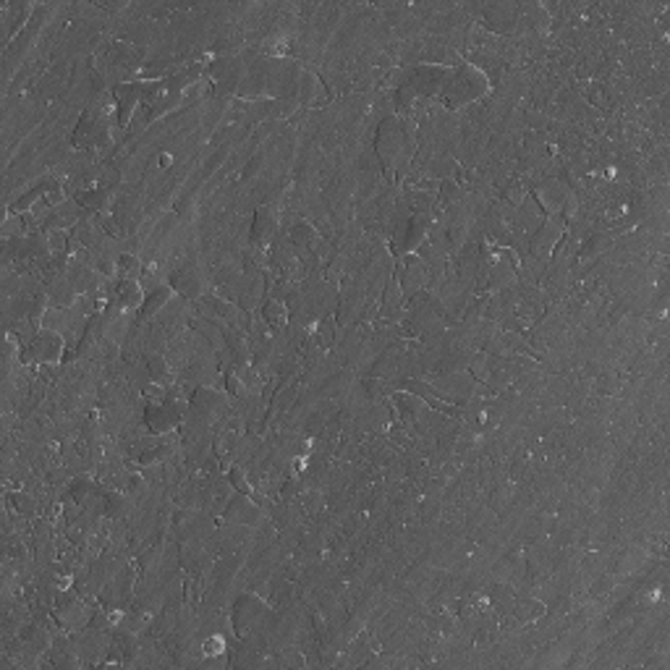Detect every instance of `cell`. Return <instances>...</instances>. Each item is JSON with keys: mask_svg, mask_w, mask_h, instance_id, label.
Segmentation results:
<instances>
[{"mask_svg": "<svg viewBox=\"0 0 670 670\" xmlns=\"http://www.w3.org/2000/svg\"><path fill=\"white\" fill-rule=\"evenodd\" d=\"M375 147H377V157L382 162V168L388 170V176L393 178V168H396L398 157L406 147V134H404V123L398 121L396 115H390L380 123L377 139H375Z\"/></svg>", "mask_w": 670, "mask_h": 670, "instance_id": "7a4b0ae2", "label": "cell"}, {"mask_svg": "<svg viewBox=\"0 0 670 670\" xmlns=\"http://www.w3.org/2000/svg\"><path fill=\"white\" fill-rule=\"evenodd\" d=\"M275 231H278V215L273 207H259L254 212V226H251V239L257 246H267L273 241Z\"/></svg>", "mask_w": 670, "mask_h": 670, "instance_id": "9c48e42d", "label": "cell"}, {"mask_svg": "<svg viewBox=\"0 0 670 670\" xmlns=\"http://www.w3.org/2000/svg\"><path fill=\"white\" fill-rule=\"evenodd\" d=\"M76 286L71 283V278H58L53 286H50V301H53V307L58 309H68L76 301Z\"/></svg>", "mask_w": 670, "mask_h": 670, "instance_id": "9a60e30c", "label": "cell"}, {"mask_svg": "<svg viewBox=\"0 0 670 670\" xmlns=\"http://www.w3.org/2000/svg\"><path fill=\"white\" fill-rule=\"evenodd\" d=\"M228 485L236 487V490H239L241 495H249L251 493V485H249V479H246V471H244L241 466L231 469V474H228Z\"/></svg>", "mask_w": 670, "mask_h": 670, "instance_id": "4316f807", "label": "cell"}, {"mask_svg": "<svg viewBox=\"0 0 670 670\" xmlns=\"http://www.w3.org/2000/svg\"><path fill=\"white\" fill-rule=\"evenodd\" d=\"M145 92H147V87L139 84V81H121V84L113 89V100H115V105H118V123H121L123 129H126L129 121L134 118V110L139 108Z\"/></svg>", "mask_w": 670, "mask_h": 670, "instance_id": "8992f818", "label": "cell"}, {"mask_svg": "<svg viewBox=\"0 0 670 670\" xmlns=\"http://www.w3.org/2000/svg\"><path fill=\"white\" fill-rule=\"evenodd\" d=\"M393 404L398 406V412L406 422L419 419V414L424 412V401L419 396H409V393H396L393 396Z\"/></svg>", "mask_w": 670, "mask_h": 670, "instance_id": "e0dca14e", "label": "cell"}, {"mask_svg": "<svg viewBox=\"0 0 670 670\" xmlns=\"http://www.w3.org/2000/svg\"><path fill=\"white\" fill-rule=\"evenodd\" d=\"M262 317L270 328H286L288 325V309L281 299H267L262 307Z\"/></svg>", "mask_w": 670, "mask_h": 670, "instance_id": "d6986e66", "label": "cell"}, {"mask_svg": "<svg viewBox=\"0 0 670 670\" xmlns=\"http://www.w3.org/2000/svg\"><path fill=\"white\" fill-rule=\"evenodd\" d=\"M139 270H142V262H139L134 251H123V254L115 257V273L121 275V281L123 278H137Z\"/></svg>", "mask_w": 670, "mask_h": 670, "instance_id": "ffe728a7", "label": "cell"}, {"mask_svg": "<svg viewBox=\"0 0 670 670\" xmlns=\"http://www.w3.org/2000/svg\"><path fill=\"white\" fill-rule=\"evenodd\" d=\"M73 223H79V210H76L73 204H66V207H58V210L53 212L48 228H56V226L68 228V226H73Z\"/></svg>", "mask_w": 670, "mask_h": 670, "instance_id": "d4e9b609", "label": "cell"}, {"mask_svg": "<svg viewBox=\"0 0 670 670\" xmlns=\"http://www.w3.org/2000/svg\"><path fill=\"white\" fill-rule=\"evenodd\" d=\"M265 613H267V605L257 595H244L234 605V613H231L236 634H239V637H246V634L265 618Z\"/></svg>", "mask_w": 670, "mask_h": 670, "instance_id": "5b68a950", "label": "cell"}, {"mask_svg": "<svg viewBox=\"0 0 670 670\" xmlns=\"http://www.w3.org/2000/svg\"><path fill=\"white\" fill-rule=\"evenodd\" d=\"M487 92H490L487 73L471 63H464L461 68L451 71L443 92H440V100H443L448 108H461V105L474 103V100H479V98H485Z\"/></svg>", "mask_w": 670, "mask_h": 670, "instance_id": "6da1fadb", "label": "cell"}, {"mask_svg": "<svg viewBox=\"0 0 670 670\" xmlns=\"http://www.w3.org/2000/svg\"><path fill=\"white\" fill-rule=\"evenodd\" d=\"M63 335L58 330L42 328L34 333L32 343H26L24 348V362H42V364H56L63 356Z\"/></svg>", "mask_w": 670, "mask_h": 670, "instance_id": "3957f363", "label": "cell"}, {"mask_svg": "<svg viewBox=\"0 0 670 670\" xmlns=\"http://www.w3.org/2000/svg\"><path fill=\"white\" fill-rule=\"evenodd\" d=\"M516 6H487L485 16H487V26H493L495 32H513L516 29Z\"/></svg>", "mask_w": 670, "mask_h": 670, "instance_id": "4fadbf2b", "label": "cell"}, {"mask_svg": "<svg viewBox=\"0 0 670 670\" xmlns=\"http://www.w3.org/2000/svg\"><path fill=\"white\" fill-rule=\"evenodd\" d=\"M427 278H429L427 265L419 257H409L404 262V273H401V291L412 296L414 291H419L422 286L427 283Z\"/></svg>", "mask_w": 670, "mask_h": 670, "instance_id": "30bf717a", "label": "cell"}, {"mask_svg": "<svg viewBox=\"0 0 670 670\" xmlns=\"http://www.w3.org/2000/svg\"><path fill=\"white\" fill-rule=\"evenodd\" d=\"M115 299H118V307L123 312H131V309H139L145 304V293H142V286H139L137 278H123L115 288Z\"/></svg>", "mask_w": 670, "mask_h": 670, "instance_id": "8fae6325", "label": "cell"}, {"mask_svg": "<svg viewBox=\"0 0 670 670\" xmlns=\"http://www.w3.org/2000/svg\"><path fill=\"white\" fill-rule=\"evenodd\" d=\"M170 299H173V288L170 286H155L152 291L147 293V301L142 304V312H139V323H145V320H152L157 312H162V309L168 307Z\"/></svg>", "mask_w": 670, "mask_h": 670, "instance_id": "7c38bea8", "label": "cell"}, {"mask_svg": "<svg viewBox=\"0 0 670 670\" xmlns=\"http://www.w3.org/2000/svg\"><path fill=\"white\" fill-rule=\"evenodd\" d=\"M223 652V639L220 637H212L204 642V654H220Z\"/></svg>", "mask_w": 670, "mask_h": 670, "instance_id": "4dcf8cb0", "label": "cell"}, {"mask_svg": "<svg viewBox=\"0 0 670 670\" xmlns=\"http://www.w3.org/2000/svg\"><path fill=\"white\" fill-rule=\"evenodd\" d=\"M108 199H110V194H108L105 186H95V189H84V192L76 197V204H81L84 210L103 212V210H105Z\"/></svg>", "mask_w": 670, "mask_h": 670, "instance_id": "2e32d148", "label": "cell"}, {"mask_svg": "<svg viewBox=\"0 0 670 670\" xmlns=\"http://www.w3.org/2000/svg\"><path fill=\"white\" fill-rule=\"evenodd\" d=\"M170 288L181 293V296H186V299H199V293L204 288L202 273L194 265H184L181 270L170 275Z\"/></svg>", "mask_w": 670, "mask_h": 670, "instance_id": "ba28073f", "label": "cell"}, {"mask_svg": "<svg viewBox=\"0 0 670 670\" xmlns=\"http://www.w3.org/2000/svg\"><path fill=\"white\" fill-rule=\"evenodd\" d=\"M526 199V192L521 184H511L508 189H506V202L513 204V207H518V204H524Z\"/></svg>", "mask_w": 670, "mask_h": 670, "instance_id": "f1b7e54d", "label": "cell"}, {"mask_svg": "<svg viewBox=\"0 0 670 670\" xmlns=\"http://www.w3.org/2000/svg\"><path fill=\"white\" fill-rule=\"evenodd\" d=\"M427 228H429V218H427V215H417V218H412V223L406 226V244H404V249H406V251H414V249H417L422 239L427 236Z\"/></svg>", "mask_w": 670, "mask_h": 670, "instance_id": "ac0fdd59", "label": "cell"}, {"mask_svg": "<svg viewBox=\"0 0 670 670\" xmlns=\"http://www.w3.org/2000/svg\"><path fill=\"white\" fill-rule=\"evenodd\" d=\"M513 610H516L518 621L529 623V621H534V618H540V615L545 613V605L537 602V600H524V602H518Z\"/></svg>", "mask_w": 670, "mask_h": 670, "instance_id": "484cf974", "label": "cell"}, {"mask_svg": "<svg viewBox=\"0 0 670 670\" xmlns=\"http://www.w3.org/2000/svg\"><path fill=\"white\" fill-rule=\"evenodd\" d=\"M560 236H563V220L560 218L542 220V226H537V231L532 234L529 251H532L534 257H548L550 251L555 249V244L560 241Z\"/></svg>", "mask_w": 670, "mask_h": 670, "instance_id": "52a82bcc", "label": "cell"}, {"mask_svg": "<svg viewBox=\"0 0 670 670\" xmlns=\"http://www.w3.org/2000/svg\"><path fill=\"white\" fill-rule=\"evenodd\" d=\"M11 498L16 501V503H14V508H16L19 513H34V503H32V498H29V495L19 493V495H11Z\"/></svg>", "mask_w": 670, "mask_h": 670, "instance_id": "f546056e", "label": "cell"}, {"mask_svg": "<svg viewBox=\"0 0 670 670\" xmlns=\"http://www.w3.org/2000/svg\"><path fill=\"white\" fill-rule=\"evenodd\" d=\"M448 76H451V68H445V66H419V68L412 71V76H409L406 84L414 89L417 98H419V95L429 98V95H440V92H443Z\"/></svg>", "mask_w": 670, "mask_h": 670, "instance_id": "277c9868", "label": "cell"}, {"mask_svg": "<svg viewBox=\"0 0 670 670\" xmlns=\"http://www.w3.org/2000/svg\"><path fill=\"white\" fill-rule=\"evenodd\" d=\"M226 518L231 524H251L254 518H259V508L249 498H236V501L228 503Z\"/></svg>", "mask_w": 670, "mask_h": 670, "instance_id": "5bb4252c", "label": "cell"}, {"mask_svg": "<svg viewBox=\"0 0 670 670\" xmlns=\"http://www.w3.org/2000/svg\"><path fill=\"white\" fill-rule=\"evenodd\" d=\"M299 89H301V103H304V105H315V100H320V95H323V84H320V79H317L315 73H304Z\"/></svg>", "mask_w": 670, "mask_h": 670, "instance_id": "44dd1931", "label": "cell"}, {"mask_svg": "<svg viewBox=\"0 0 670 670\" xmlns=\"http://www.w3.org/2000/svg\"><path fill=\"white\" fill-rule=\"evenodd\" d=\"M291 241L296 244V246H315L317 241V231L312 223H296V226L291 228Z\"/></svg>", "mask_w": 670, "mask_h": 670, "instance_id": "cb8c5ba5", "label": "cell"}, {"mask_svg": "<svg viewBox=\"0 0 670 670\" xmlns=\"http://www.w3.org/2000/svg\"><path fill=\"white\" fill-rule=\"evenodd\" d=\"M71 283L76 286V291L79 293H92L95 288H98V275L92 273L89 267H73V275H71Z\"/></svg>", "mask_w": 670, "mask_h": 670, "instance_id": "7402d4cb", "label": "cell"}, {"mask_svg": "<svg viewBox=\"0 0 670 670\" xmlns=\"http://www.w3.org/2000/svg\"><path fill=\"white\" fill-rule=\"evenodd\" d=\"M147 370H150V377H152V382H162V385H168V382H170V367H168V362H165L160 354H150V356H147Z\"/></svg>", "mask_w": 670, "mask_h": 670, "instance_id": "603a6c76", "label": "cell"}, {"mask_svg": "<svg viewBox=\"0 0 670 670\" xmlns=\"http://www.w3.org/2000/svg\"><path fill=\"white\" fill-rule=\"evenodd\" d=\"M461 197H464L461 186L456 184V181H451V178H445L443 189H440V199H443V202H456V199H461Z\"/></svg>", "mask_w": 670, "mask_h": 670, "instance_id": "83f0119b", "label": "cell"}]
</instances>
